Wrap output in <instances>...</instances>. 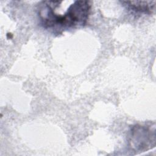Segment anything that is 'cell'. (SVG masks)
Segmentation results:
<instances>
[{"mask_svg":"<svg viewBox=\"0 0 156 156\" xmlns=\"http://www.w3.org/2000/svg\"><path fill=\"white\" fill-rule=\"evenodd\" d=\"M90 8L91 4L89 1H74L63 15L54 13L52 21V27L56 26L71 27L84 25L88 18Z\"/></svg>","mask_w":156,"mask_h":156,"instance_id":"cell-1","label":"cell"},{"mask_svg":"<svg viewBox=\"0 0 156 156\" xmlns=\"http://www.w3.org/2000/svg\"><path fill=\"white\" fill-rule=\"evenodd\" d=\"M129 145L135 152H144L155 146V124L133 126L128 135Z\"/></svg>","mask_w":156,"mask_h":156,"instance_id":"cell-2","label":"cell"},{"mask_svg":"<svg viewBox=\"0 0 156 156\" xmlns=\"http://www.w3.org/2000/svg\"><path fill=\"white\" fill-rule=\"evenodd\" d=\"M129 8L136 12L152 13L155 7V1H122Z\"/></svg>","mask_w":156,"mask_h":156,"instance_id":"cell-3","label":"cell"}]
</instances>
